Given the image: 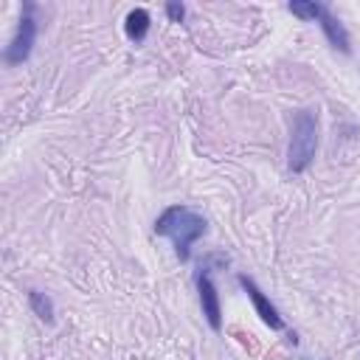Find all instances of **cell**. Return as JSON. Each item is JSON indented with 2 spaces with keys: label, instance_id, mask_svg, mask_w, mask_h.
<instances>
[{
  "label": "cell",
  "instance_id": "cell-1",
  "mask_svg": "<svg viewBox=\"0 0 360 360\" xmlns=\"http://www.w3.org/2000/svg\"><path fill=\"white\" fill-rule=\"evenodd\" d=\"M155 233L169 236L177 259L186 262L191 253V245L205 233V219L186 205H172L155 219Z\"/></svg>",
  "mask_w": 360,
  "mask_h": 360
},
{
  "label": "cell",
  "instance_id": "cell-2",
  "mask_svg": "<svg viewBox=\"0 0 360 360\" xmlns=\"http://www.w3.org/2000/svg\"><path fill=\"white\" fill-rule=\"evenodd\" d=\"M318 149V112L312 110H298L292 115V135H290V149H287V169L290 172H304Z\"/></svg>",
  "mask_w": 360,
  "mask_h": 360
},
{
  "label": "cell",
  "instance_id": "cell-3",
  "mask_svg": "<svg viewBox=\"0 0 360 360\" xmlns=\"http://www.w3.org/2000/svg\"><path fill=\"white\" fill-rule=\"evenodd\" d=\"M34 39H37V22H34L31 14H22L20 17V25H17V34L8 42V48H6V62L8 65L25 62L28 53H31V48H34Z\"/></svg>",
  "mask_w": 360,
  "mask_h": 360
},
{
  "label": "cell",
  "instance_id": "cell-4",
  "mask_svg": "<svg viewBox=\"0 0 360 360\" xmlns=\"http://www.w3.org/2000/svg\"><path fill=\"white\" fill-rule=\"evenodd\" d=\"M239 284L245 287V292H248V298L253 301V307H256V312H259V318L270 326V329H284V321H281V315H278V309L270 304V298L256 287V281L253 278H248V276H239Z\"/></svg>",
  "mask_w": 360,
  "mask_h": 360
},
{
  "label": "cell",
  "instance_id": "cell-5",
  "mask_svg": "<svg viewBox=\"0 0 360 360\" xmlns=\"http://www.w3.org/2000/svg\"><path fill=\"white\" fill-rule=\"evenodd\" d=\"M197 292H200V307H202L205 321L211 323V329H219L222 326V309H219V295H217L214 281L208 276H200L197 278Z\"/></svg>",
  "mask_w": 360,
  "mask_h": 360
},
{
  "label": "cell",
  "instance_id": "cell-6",
  "mask_svg": "<svg viewBox=\"0 0 360 360\" xmlns=\"http://www.w3.org/2000/svg\"><path fill=\"white\" fill-rule=\"evenodd\" d=\"M318 22H321V28H323V34H326V39L335 45V48H340L343 53H349L352 48H349V34H346V28L338 22V17L323 6L321 8V14H318Z\"/></svg>",
  "mask_w": 360,
  "mask_h": 360
},
{
  "label": "cell",
  "instance_id": "cell-7",
  "mask_svg": "<svg viewBox=\"0 0 360 360\" xmlns=\"http://www.w3.org/2000/svg\"><path fill=\"white\" fill-rule=\"evenodd\" d=\"M124 28H127V37H129V39L141 42V39L146 37V31H149V11H146V8H132V11L127 14Z\"/></svg>",
  "mask_w": 360,
  "mask_h": 360
},
{
  "label": "cell",
  "instance_id": "cell-8",
  "mask_svg": "<svg viewBox=\"0 0 360 360\" xmlns=\"http://www.w3.org/2000/svg\"><path fill=\"white\" fill-rule=\"evenodd\" d=\"M28 304H31V309H34V315H37V318H42L45 323H51V321H53V304H51V298H48L45 292L31 290V292H28Z\"/></svg>",
  "mask_w": 360,
  "mask_h": 360
},
{
  "label": "cell",
  "instance_id": "cell-9",
  "mask_svg": "<svg viewBox=\"0 0 360 360\" xmlns=\"http://www.w3.org/2000/svg\"><path fill=\"white\" fill-rule=\"evenodd\" d=\"M295 17H301V20H318V14H321V3H315V0H292L290 6H287Z\"/></svg>",
  "mask_w": 360,
  "mask_h": 360
},
{
  "label": "cell",
  "instance_id": "cell-10",
  "mask_svg": "<svg viewBox=\"0 0 360 360\" xmlns=\"http://www.w3.org/2000/svg\"><path fill=\"white\" fill-rule=\"evenodd\" d=\"M166 14H169V20H172V22H180V20H183V14H186V8H183L180 3H169V6H166Z\"/></svg>",
  "mask_w": 360,
  "mask_h": 360
}]
</instances>
